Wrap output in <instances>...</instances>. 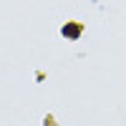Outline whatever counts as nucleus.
Here are the masks:
<instances>
[{
    "label": "nucleus",
    "mask_w": 126,
    "mask_h": 126,
    "mask_svg": "<svg viewBox=\"0 0 126 126\" xmlns=\"http://www.w3.org/2000/svg\"><path fill=\"white\" fill-rule=\"evenodd\" d=\"M63 33L66 35H78V28H63Z\"/></svg>",
    "instance_id": "f257e3e1"
}]
</instances>
